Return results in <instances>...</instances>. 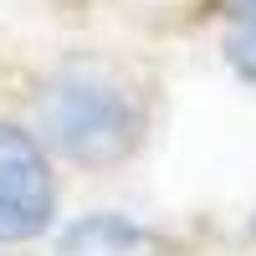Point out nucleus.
Instances as JSON below:
<instances>
[{
  "label": "nucleus",
  "mask_w": 256,
  "mask_h": 256,
  "mask_svg": "<svg viewBox=\"0 0 256 256\" xmlns=\"http://www.w3.org/2000/svg\"><path fill=\"white\" fill-rule=\"evenodd\" d=\"M41 123H46V138L67 159H77V164H118L138 144L144 113L118 82L77 72V77H62L46 92Z\"/></svg>",
  "instance_id": "f257e3e1"
},
{
  "label": "nucleus",
  "mask_w": 256,
  "mask_h": 256,
  "mask_svg": "<svg viewBox=\"0 0 256 256\" xmlns=\"http://www.w3.org/2000/svg\"><path fill=\"white\" fill-rule=\"evenodd\" d=\"M52 174L20 128H0V241H26L52 220Z\"/></svg>",
  "instance_id": "f03ea898"
},
{
  "label": "nucleus",
  "mask_w": 256,
  "mask_h": 256,
  "mask_svg": "<svg viewBox=\"0 0 256 256\" xmlns=\"http://www.w3.org/2000/svg\"><path fill=\"white\" fill-rule=\"evenodd\" d=\"M56 256H174L154 230H144L123 216H88L62 236Z\"/></svg>",
  "instance_id": "7ed1b4c3"
},
{
  "label": "nucleus",
  "mask_w": 256,
  "mask_h": 256,
  "mask_svg": "<svg viewBox=\"0 0 256 256\" xmlns=\"http://www.w3.org/2000/svg\"><path fill=\"white\" fill-rule=\"evenodd\" d=\"M226 56H230V67H236L241 77H251V82H256V20H241V26L230 31Z\"/></svg>",
  "instance_id": "20e7f679"
},
{
  "label": "nucleus",
  "mask_w": 256,
  "mask_h": 256,
  "mask_svg": "<svg viewBox=\"0 0 256 256\" xmlns=\"http://www.w3.org/2000/svg\"><path fill=\"white\" fill-rule=\"evenodd\" d=\"M220 10L236 20H256V0H220Z\"/></svg>",
  "instance_id": "39448f33"
}]
</instances>
